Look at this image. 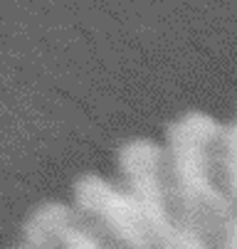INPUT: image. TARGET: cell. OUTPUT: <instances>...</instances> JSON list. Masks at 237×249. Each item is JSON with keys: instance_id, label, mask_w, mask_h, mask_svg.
Returning a JSON list of instances; mask_svg holds the SVG:
<instances>
[{"instance_id": "1", "label": "cell", "mask_w": 237, "mask_h": 249, "mask_svg": "<svg viewBox=\"0 0 237 249\" xmlns=\"http://www.w3.org/2000/svg\"><path fill=\"white\" fill-rule=\"evenodd\" d=\"M168 200L208 249H235V121L185 111L163 143Z\"/></svg>"}, {"instance_id": "2", "label": "cell", "mask_w": 237, "mask_h": 249, "mask_svg": "<svg viewBox=\"0 0 237 249\" xmlns=\"http://www.w3.org/2000/svg\"><path fill=\"white\" fill-rule=\"evenodd\" d=\"M22 244L30 249H111L70 202L47 200L27 215Z\"/></svg>"}]
</instances>
